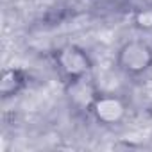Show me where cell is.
<instances>
[{
    "mask_svg": "<svg viewBox=\"0 0 152 152\" xmlns=\"http://www.w3.org/2000/svg\"><path fill=\"white\" fill-rule=\"evenodd\" d=\"M61 64H63V68L70 75H83L88 70V59H86V56L81 50H77L75 47H70V48L63 50V54H61Z\"/></svg>",
    "mask_w": 152,
    "mask_h": 152,
    "instance_id": "2",
    "label": "cell"
},
{
    "mask_svg": "<svg viewBox=\"0 0 152 152\" xmlns=\"http://www.w3.org/2000/svg\"><path fill=\"white\" fill-rule=\"evenodd\" d=\"M93 109H95L97 116L100 120H104V122H115V120H118V116L124 111V107L115 99H99L95 102Z\"/></svg>",
    "mask_w": 152,
    "mask_h": 152,
    "instance_id": "3",
    "label": "cell"
},
{
    "mask_svg": "<svg viewBox=\"0 0 152 152\" xmlns=\"http://www.w3.org/2000/svg\"><path fill=\"white\" fill-rule=\"evenodd\" d=\"M118 59L125 72L140 73L152 64V50L141 41H131L120 50Z\"/></svg>",
    "mask_w": 152,
    "mask_h": 152,
    "instance_id": "1",
    "label": "cell"
}]
</instances>
